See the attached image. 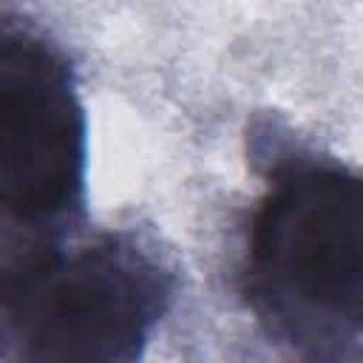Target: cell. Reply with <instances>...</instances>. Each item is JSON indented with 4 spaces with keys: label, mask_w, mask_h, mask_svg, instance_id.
Here are the masks:
<instances>
[{
    "label": "cell",
    "mask_w": 363,
    "mask_h": 363,
    "mask_svg": "<svg viewBox=\"0 0 363 363\" xmlns=\"http://www.w3.org/2000/svg\"><path fill=\"white\" fill-rule=\"evenodd\" d=\"M238 286L258 326L295 357L357 363L363 352L360 176L335 156L264 150Z\"/></svg>",
    "instance_id": "1"
},
{
    "label": "cell",
    "mask_w": 363,
    "mask_h": 363,
    "mask_svg": "<svg viewBox=\"0 0 363 363\" xmlns=\"http://www.w3.org/2000/svg\"><path fill=\"white\" fill-rule=\"evenodd\" d=\"M173 298V264L133 230L0 244V360L133 363Z\"/></svg>",
    "instance_id": "2"
},
{
    "label": "cell",
    "mask_w": 363,
    "mask_h": 363,
    "mask_svg": "<svg viewBox=\"0 0 363 363\" xmlns=\"http://www.w3.org/2000/svg\"><path fill=\"white\" fill-rule=\"evenodd\" d=\"M88 119L45 34L0 20V244L62 238L85 213Z\"/></svg>",
    "instance_id": "3"
}]
</instances>
